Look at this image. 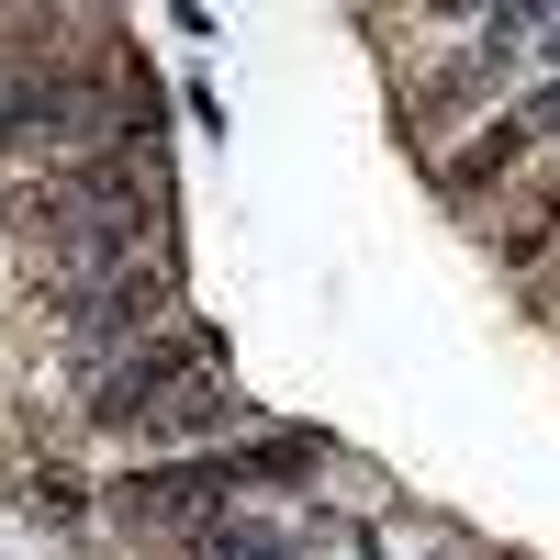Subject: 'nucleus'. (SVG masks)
I'll use <instances>...</instances> for the list:
<instances>
[{
  "mask_svg": "<svg viewBox=\"0 0 560 560\" xmlns=\"http://www.w3.org/2000/svg\"><path fill=\"white\" fill-rule=\"evenodd\" d=\"M527 57H538V68H560V12H527Z\"/></svg>",
  "mask_w": 560,
  "mask_h": 560,
  "instance_id": "obj_7",
  "label": "nucleus"
},
{
  "mask_svg": "<svg viewBox=\"0 0 560 560\" xmlns=\"http://www.w3.org/2000/svg\"><path fill=\"white\" fill-rule=\"evenodd\" d=\"M236 471H247V493H280V482H325L337 448L303 438V427H258V438H236Z\"/></svg>",
  "mask_w": 560,
  "mask_h": 560,
  "instance_id": "obj_4",
  "label": "nucleus"
},
{
  "mask_svg": "<svg viewBox=\"0 0 560 560\" xmlns=\"http://www.w3.org/2000/svg\"><path fill=\"white\" fill-rule=\"evenodd\" d=\"M538 57H527V12H459V45H404V124L427 168L459 158V135H482L493 102L516 90Z\"/></svg>",
  "mask_w": 560,
  "mask_h": 560,
  "instance_id": "obj_1",
  "label": "nucleus"
},
{
  "mask_svg": "<svg viewBox=\"0 0 560 560\" xmlns=\"http://www.w3.org/2000/svg\"><path fill=\"white\" fill-rule=\"evenodd\" d=\"M236 504H247L236 448H202V459H135V471L102 493V516L124 538H202L213 516H236Z\"/></svg>",
  "mask_w": 560,
  "mask_h": 560,
  "instance_id": "obj_2",
  "label": "nucleus"
},
{
  "mask_svg": "<svg viewBox=\"0 0 560 560\" xmlns=\"http://www.w3.org/2000/svg\"><path fill=\"white\" fill-rule=\"evenodd\" d=\"M0 68H12V45H0Z\"/></svg>",
  "mask_w": 560,
  "mask_h": 560,
  "instance_id": "obj_8",
  "label": "nucleus"
},
{
  "mask_svg": "<svg viewBox=\"0 0 560 560\" xmlns=\"http://www.w3.org/2000/svg\"><path fill=\"white\" fill-rule=\"evenodd\" d=\"M202 359H224V337H213V325H168V337L124 348V359L102 370V382L79 393V427H102V438H124V448H135V415H147L168 382H191Z\"/></svg>",
  "mask_w": 560,
  "mask_h": 560,
  "instance_id": "obj_3",
  "label": "nucleus"
},
{
  "mask_svg": "<svg viewBox=\"0 0 560 560\" xmlns=\"http://www.w3.org/2000/svg\"><path fill=\"white\" fill-rule=\"evenodd\" d=\"M314 538L292 527V516H258V504H236V516H213L202 538H191V560H303Z\"/></svg>",
  "mask_w": 560,
  "mask_h": 560,
  "instance_id": "obj_5",
  "label": "nucleus"
},
{
  "mask_svg": "<svg viewBox=\"0 0 560 560\" xmlns=\"http://www.w3.org/2000/svg\"><path fill=\"white\" fill-rule=\"evenodd\" d=\"M12 504H23L34 527H57V538H79V527H102V493H90V482L68 471V459H34V471L12 482Z\"/></svg>",
  "mask_w": 560,
  "mask_h": 560,
  "instance_id": "obj_6",
  "label": "nucleus"
}]
</instances>
